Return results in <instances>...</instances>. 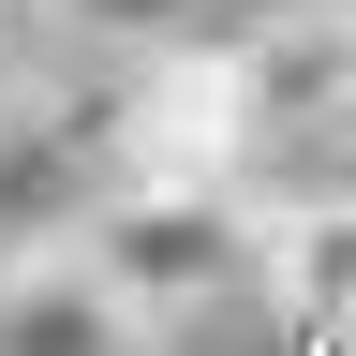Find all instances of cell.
Masks as SVG:
<instances>
[{"label": "cell", "mask_w": 356, "mask_h": 356, "mask_svg": "<svg viewBox=\"0 0 356 356\" xmlns=\"http://www.w3.org/2000/svg\"><path fill=\"white\" fill-rule=\"evenodd\" d=\"M0 356H149V312L104 282L89 238H60V252L0 267Z\"/></svg>", "instance_id": "cell-2"}, {"label": "cell", "mask_w": 356, "mask_h": 356, "mask_svg": "<svg viewBox=\"0 0 356 356\" xmlns=\"http://www.w3.org/2000/svg\"><path fill=\"white\" fill-rule=\"evenodd\" d=\"M0 104H15V0H0Z\"/></svg>", "instance_id": "cell-4"}, {"label": "cell", "mask_w": 356, "mask_h": 356, "mask_svg": "<svg viewBox=\"0 0 356 356\" xmlns=\"http://www.w3.org/2000/svg\"><path fill=\"white\" fill-rule=\"evenodd\" d=\"M89 252H104V282L163 327V312H208L222 282H252V267H267V193H252V178L104 193V208H89Z\"/></svg>", "instance_id": "cell-1"}, {"label": "cell", "mask_w": 356, "mask_h": 356, "mask_svg": "<svg viewBox=\"0 0 356 356\" xmlns=\"http://www.w3.org/2000/svg\"><path fill=\"white\" fill-rule=\"evenodd\" d=\"M267 282L297 297V327L356 341V193H297V208H267Z\"/></svg>", "instance_id": "cell-3"}]
</instances>
